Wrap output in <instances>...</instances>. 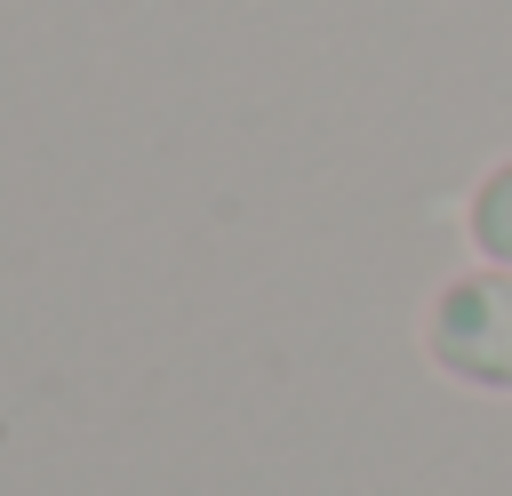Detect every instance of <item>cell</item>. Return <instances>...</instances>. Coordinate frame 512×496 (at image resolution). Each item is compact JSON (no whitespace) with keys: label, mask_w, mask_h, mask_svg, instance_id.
<instances>
[{"label":"cell","mask_w":512,"mask_h":496,"mask_svg":"<svg viewBox=\"0 0 512 496\" xmlns=\"http://www.w3.org/2000/svg\"><path fill=\"white\" fill-rule=\"evenodd\" d=\"M472 248H480L488 264H504V272H512V160L472 192Z\"/></svg>","instance_id":"obj_2"},{"label":"cell","mask_w":512,"mask_h":496,"mask_svg":"<svg viewBox=\"0 0 512 496\" xmlns=\"http://www.w3.org/2000/svg\"><path fill=\"white\" fill-rule=\"evenodd\" d=\"M424 344H432V360H440L448 376L488 384V392H512V272L448 280V288L432 296Z\"/></svg>","instance_id":"obj_1"}]
</instances>
